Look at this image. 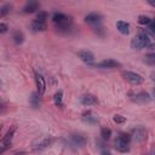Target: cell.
<instances>
[{"instance_id":"484cf974","label":"cell","mask_w":155,"mask_h":155,"mask_svg":"<svg viewBox=\"0 0 155 155\" xmlns=\"http://www.w3.org/2000/svg\"><path fill=\"white\" fill-rule=\"evenodd\" d=\"M144 62L150 65H155V54H148L147 57H144Z\"/></svg>"},{"instance_id":"4316f807","label":"cell","mask_w":155,"mask_h":155,"mask_svg":"<svg viewBox=\"0 0 155 155\" xmlns=\"http://www.w3.org/2000/svg\"><path fill=\"white\" fill-rule=\"evenodd\" d=\"M101 155H113V154H111V153H110V151L104 147V148H102V149H101Z\"/></svg>"},{"instance_id":"9c48e42d","label":"cell","mask_w":155,"mask_h":155,"mask_svg":"<svg viewBox=\"0 0 155 155\" xmlns=\"http://www.w3.org/2000/svg\"><path fill=\"white\" fill-rule=\"evenodd\" d=\"M132 136L136 142H143L147 138V131L143 126H136L132 130Z\"/></svg>"},{"instance_id":"ffe728a7","label":"cell","mask_w":155,"mask_h":155,"mask_svg":"<svg viewBox=\"0 0 155 155\" xmlns=\"http://www.w3.org/2000/svg\"><path fill=\"white\" fill-rule=\"evenodd\" d=\"M12 39H13V41H15L16 45H21V44L24 41V35H23L22 31L16 30V31H13V34H12Z\"/></svg>"},{"instance_id":"4dcf8cb0","label":"cell","mask_w":155,"mask_h":155,"mask_svg":"<svg viewBox=\"0 0 155 155\" xmlns=\"http://www.w3.org/2000/svg\"><path fill=\"white\" fill-rule=\"evenodd\" d=\"M15 155H25V153L22 151V153H17V154H15Z\"/></svg>"},{"instance_id":"9a60e30c","label":"cell","mask_w":155,"mask_h":155,"mask_svg":"<svg viewBox=\"0 0 155 155\" xmlns=\"http://www.w3.org/2000/svg\"><path fill=\"white\" fill-rule=\"evenodd\" d=\"M102 18H103V16L101 13H98V12H91V13H88V15L85 16V21L87 23H91V24L99 23L102 21Z\"/></svg>"},{"instance_id":"d4e9b609","label":"cell","mask_w":155,"mask_h":155,"mask_svg":"<svg viewBox=\"0 0 155 155\" xmlns=\"http://www.w3.org/2000/svg\"><path fill=\"white\" fill-rule=\"evenodd\" d=\"M113 120H114V122H116V124H124V122H126V117L122 116V115H120V114H115V115L113 116Z\"/></svg>"},{"instance_id":"cb8c5ba5","label":"cell","mask_w":155,"mask_h":155,"mask_svg":"<svg viewBox=\"0 0 155 155\" xmlns=\"http://www.w3.org/2000/svg\"><path fill=\"white\" fill-rule=\"evenodd\" d=\"M150 22H151V18L148 17V16H145V15H140L138 17V23L142 24V25H149Z\"/></svg>"},{"instance_id":"277c9868","label":"cell","mask_w":155,"mask_h":155,"mask_svg":"<svg viewBox=\"0 0 155 155\" xmlns=\"http://www.w3.org/2000/svg\"><path fill=\"white\" fill-rule=\"evenodd\" d=\"M46 18H47V15L46 12H39L38 13V17L36 19H34L30 24V28L33 31H44L46 30Z\"/></svg>"},{"instance_id":"5b68a950","label":"cell","mask_w":155,"mask_h":155,"mask_svg":"<svg viewBox=\"0 0 155 155\" xmlns=\"http://www.w3.org/2000/svg\"><path fill=\"white\" fill-rule=\"evenodd\" d=\"M52 142H53V139L51 138V137H40V138H38V139H35L34 142H33V144H31V149L34 150V151H42V150H45L46 148H48L51 144H52Z\"/></svg>"},{"instance_id":"ac0fdd59","label":"cell","mask_w":155,"mask_h":155,"mask_svg":"<svg viewBox=\"0 0 155 155\" xmlns=\"http://www.w3.org/2000/svg\"><path fill=\"white\" fill-rule=\"evenodd\" d=\"M40 97H41V94L36 91V92H33L31 94H30V97H29V103H30V105L33 107V108H39L40 107V103H41V101H40Z\"/></svg>"},{"instance_id":"7a4b0ae2","label":"cell","mask_w":155,"mask_h":155,"mask_svg":"<svg viewBox=\"0 0 155 155\" xmlns=\"http://www.w3.org/2000/svg\"><path fill=\"white\" fill-rule=\"evenodd\" d=\"M52 22L58 30H68L73 24L71 17L62 12H54L52 15Z\"/></svg>"},{"instance_id":"3957f363","label":"cell","mask_w":155,"mask_h":155,"mask_svg":"<svg viewBox=\"0 0 155 155\" xmlns=\"http://www.w3.org/2000/svg\"><path fill=\"white\" fill-rule=\"evenodd\" d=\"M132 140V136L128 133H120L115 142H114V148L120 151V153H127L130 151V144Z\"/></svg>"},{"instance_id":"f1b7e54d","label":"cell","mask_w":155,"mask_h":155,"mask_svg":"<svg viewBox=\"0 0 155 155\" xmlns=\"http://www.w3.org/2000/svg\"><path fill=\"white\" fill-rule=\"evenodd\" d=\"M148 4H149L150 6H153V7H155V1H154V0H148Z\"/></svg>"},{"instance_id":"8fae6325","label":"cell","mask_w":155,"mask_h":155,"mask_svg":"<svg viewBox=\"0 0 155 155\" xmlns=\"http://www.w3.org/2000/svg\"><path fill=\"white\" fill-rule=\"evenodd\" d=\"M121 64L117 62V61H115V59H104V61H102L101 63H97V64H94L93 67H96V68H103V69H111V68H116V67H120Z\"/></svg>"},{"instance_id":"f546056e","label":"cell","mask_w":155,"mask_h":155,"mask_svg":"<svg viewBox=\"0 0 155 155\" xmlns=\"http://www.w3.org/2000/svg\"><path fill=\"white\" fill-rule=\"evenodd\" d=\"M151 80L155 82V73H153V74H151Z\"/></svg>"},{"instance_id":"d6986e66","label":"cell","mask_w":155,"mask_h":155,"mask_svg":"<svg viewBox=\"0 0 155 155\" xmlns=\"http://www.w3.org/2000/svg\"><path fill=\"white\" fill-rule=\"evenodd\" d=\"M82 121L86 124H90V125H94L98 122V119L96 116H93L91 111H85L82 114Z\"/></svg>"},{"instance_id":"1f68e13d","label":"cell","mask_w":155,"mask_h":155,"mask_svg":"<svg viewBox=\"0 0 155 155\" xmlns=\"http://www.w3.org/2000/svg\"><path fill=\"white\" fill-rule=\"evenodd\" d=\"M153 93H154V97H155V88H154V91H153Z\"/></svg>"},{"instance_id":"30bf717a","label":"cell","mask_w":155,"mask_h":155,"mask_svg":"<svg viewBox=\"0 0 155 155\" xmlns=\"http://www.w3.org/2000/svg\"><path fill=\"white\" fill-rule=\"evenodd\" d=\"M34 76H35V84H36V87H38V92L42 96L45 93V90H46V81H45V78L39 74L38 71L34 73Z\"/></svg>"},{"instance_id":"6da1fadb","label":"cell","mask_w":155,"mask_h":155,"mask_svg":"<svg viewBox=\"0 0 155 155\" xmlns=\"http://www.w3.org/2000/svg\"><path fill=\"white\" fill-rule=\"evenodd\" d=\"M155 45V34L148 29H140L138 34L131 40V47L133 50H140L144 47H153Z\"/></svg>"},{"instance_id":"5bb4252c","label":"cell","mask_w":155,"mask_h":155,"mask_svg":"<svg viewBox=\"0 0 155 155\" xmlns=\"http://www.w3.org/2000/svg\"><path fill=\"white\" fill-rule=\"evenodd\" d=\"M81 104L82 105H86V107H91V105H97L98 104V98L93 94H85L81 97L80 99Z\"/></svg>"},{"instance_id":"44dd1931","label":"cell","mask_w":155,"mask_h":155,"mask_svg":"<svg viewBox=\"0 0 155 155\" xmlns=\"http://www.w3.org/2000/svg\"><path fill=\"white\" fill-rule=\"evenodd\" d=\"M53 102L56 104V107H62L63 105V92L62 91H58L54 93L53 96Z\"/></svg>"},{"instance_id":"603a6c76","label":"cell","mask_w":155,"mask_h":155,"mask_svg":"<svg viewBox=\"0 0 155 155\" xmlns=\"http://www.w3.org/2000/svg\"><path fill=\"white\" fill-rule=\"evenodd\" d=\"M11 10H12V5H11V4H5V5H2L1 8H0V17L6 16Z\"/></svg>"},{"instance_id":"7c38bea8","label":"cell","mask_w":155,"mask_h":155,"mask_svg":"<svg viewBox=\"0 0 155 155\" xmlns=\"http://www.w3.org/2000/svg\"><path fill=\"white\" fill-rule=\"evenodd\" d=\"M78 57H79L82 62H85V63H87V64H91V63L94 61V54H93L91 51H88V50L79 51V52H78Z\"/></svg>"},{"instance_id":"52a82bcc","label":"cell","mask_w":155,"mask_h":155,"mask_svg":"<svg viewBox=\"0 0 155 155\" xmlns=\"http://www.w3.org/2000/svg\"><path fill=\"white\" fill-rule=\"evenodd\" d=\"M122 75H124V78L130 82V84H132V85H140L143 81H144V79H143V76L142 75H139V74H137V73H134V71H124L122 73Z\"/></svg>"},{"instance_id":"7402d4cb","label":"cell","mask_w":155,"mask_h":155,"mask_svg":"<svg viewBox=\"0 0 155 155\" xmlns=\"http://www.w3.org/2000/svg\"><path fill=\"white\" fill-rule=\"evenodd\" d=\"M101 136H102V139H103V140L110 139V137H111V130L108 128V127H103V128L101 130Z\"/></svg>"},{"instance_id":"ba28073f","label":"cell","mask_w":155,"mask_h":155,"mask_svg":"<svg viewBox=\"0 0 155 155\" xmlns=\"http://www.w3.org/2000/svg\"><path fill=\"white\" fill-rule=\"evenodd\" d=\"M15 131H16V127H11V130H8L7 133L5 134V137L2 138V140H1V145H0V150H1V153H4L7 148L11 147V142H12Z\"/></svg>"},{"instance_id":"8992f818","label":"cell","mask_w":155,"mask_h":155,"mask_svg":"<svg viewBox=\"0 0 155 155\" xmlns=\"http://www.w3.org/2000/svg\"><path fill=\"white\" fill-rule=\"evenodd\" d=\"M130 97L133 102L139 103V104H145V103H149L151 101L150 94L145 91H140V92H137V93H131Z\"/></svg>"},{"instance_id":"e0dca14e","label":"cell","mask_w":155,"mask_h":155,"mask_svg":"<svg viewBox=\"0 0 155 155\" xmlns=\"http://www.w3.org/2000/svg\"><path fill=\"white\" fill-rule=\"evenodd\" d=\"M39 7H40V4L38 1H28L23 7V12L24 13H33L36 10H39Z\"/></svg>"},{"instance_id":"4fadbf2b","label":"cell","mask_w":155,"mask_h":155,"mask_svg":"<svg viewBox=\"0 0 155 155\" xmlns=\"http://www.w3.org/2000/svg\"><path fill=\"white\" fill-rule=\"evenodd\" d=\"M70 140L76 147H84L87 142V138L81 133H73V134H70Z\"/></svg>"},{"instance_id":"2e32d148","label":"cell","mask_w":155,"mask_h":155,"mask_svg":"<svg viewBox=\"0 0 155 155\" xmlns=\"http://www.w3.org/2000/svg\"><path fill=\"white\" fill-rule=\"evenodd\" d=\"M116 28H117V30H119L121 34H124V35H127V34H130V31H131V25H130V23H127V22H125V21H117V22H116Z\"/></svg>"},{"instance_id":"83f0119b","label":"cell","mask_w":155,"mask_h":155,"mask_svg":"<svg viewBox=\"0 0 155 155\" xmlns=\"http://www.w3.org/2000/svg\"><path fill=\"white\" fill-rule=\"evenodd\" d=\"M7 31V25L5 23H0V33H5Z\"/></svg>"}]
</instances>
